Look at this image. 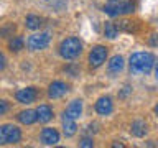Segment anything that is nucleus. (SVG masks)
Returning <instances> with one entry per match:
<instances>
[{"label":"nucleus","mask_w":158,"mask_h":148,"mask_svg":"<svg viewBox=\"0 0 158 148\" xmlns=\"http://www.w3.org/2000/svg\"><path fill=\"white\" fill-rule=\"evenodd\" d=\"M79 146H84V148H91L94 146V142H92V138H89V137H84L81 142H79Z\"/></svg>","instance_id":"nucleus-20"},{"label":"nucleus","mask_w":158,"mask_h":148,"mask_svg":"<svg viewBox=\"0 0 158 148\" xmlns=\"http://www.w3.org/2000/svg\"><path fill=\"white\" fill-rule=\"evenodd\" d=\"M43 25V18H40L38 15H28L25 18V27L28 30H40Z\"/></svg>","instance_id":"nucleus-17"},{"label":"nucleus","mask_w":158,"mask_h":148,"mask_svg":"<svg viewBox=\"0 0 158 148\" xmlns=\"http://www.w3.org/2000/svg\"><path fill=\"white\" fill-rule=\"evenodd\" d=\"M49 39H51V36H49L48 31L35 33L28 38L27 46H28L30 51H41V49H44L49 44Z\"/></svg>","instance_id":"nucleus-5"},{"label":"nucleus","mask_w":158,"mask_h":148,"mask_svg":"<svg viewBox=\"0 0 158 148\" xmlns=\"http://www.w3.org/2000/svg\"><path fill=\"white\" fill-rule=\"evenodd\" d=\"M76 132H77V125H76V120L71 117H66L64 115L63 117V133H64V137H68V138H71L76 135Z\"/></svg>","instance_id":"nucleus-13"},{"label":"nucleus","mask_w":158,"mask_h":148,"mask_svg":"<svg viewBox=\"0 0 158 148\" xmlns=\"http://www.w3.org/2000/svg\"><path fill=\"white\" fill-rule=\"evenodd\" d=\"M153 64H155V56L152 53L147 51H138L133 53L130 59H128V68H130V72L135 74V76H143V74H148L152 71Z\"/></svg>","instance_id":"nucleus-1"},{"label":"nucleus","mask_w":158,"mask_h":148,"mask_svg":"<svg viewBox=\"0 0 158 148\" xmlns=\"http://www.w3.org/2000/svg\"><path fill=\"white\" fill-rule=\"evenodd\" d=\"M123 64H125V61H123V58L118 56V54H115L114 58H110V61H109V64H107L109 76L110 77L118 76V72H122V69H123Z\"/></svg>","instance_id":"nucleus-11"},{"label":"nucleus","mask_w":158,"mask_h":148,"mask_svg":"<svg viewBox=\"0 0 158 148\" xmlns=\"http://www.w3.org/2000/svg\"><path fill=\"white\" fill-rule=\"evenodd\" d=\"M36 97H38V91L35 87H23L15 92V99L20 104H31L36 101Z\"/></svg>","instance_id":"nucleus-8"},{"label":"nucleus","mask_w":158,"mask_h":148,"mask_svg":"<svg viewBox=\"0 0 158 148\" xmlns=\"http://www.w3.org/2000/svg\"><path fill=\"white\" fill-rule=\"evenodd\" d=\"M36 113H38V120L41 122V123H48L53 118V109L49 107V105H46V104L40 105L36 109Z\"/></svg>","instance_id":"nucleus-15"},{"label":"nucleus","mask_w":158,"mask_h":148,"mask_svg":"<svg viewBox=\"0 0 158 148\" xmlns=\"http://www.w3.org/2000/svg\"><path fill=\"white\" fill-rule=\"evenodd\" d=\"M114 110V102H112V99L109 97V96H102V97H99L97 99V102H96V112L99 113V115H110Z\"/></svg>","instance_id":"nucleus-9"},{"label":"nucleus","mask_w":158,"mask_h":148,"mask_svg":"<svg viewBox=\"0 0 158 148\" xmlns=\"http://www.w3.org/2000/svg\"><path fill=\"white\" fill-rule=\"evenodd\" d=\"M155 113L158 115V102H156V105H155Z\"/></svg>","instance_id":"nucleus-26"},{"label":"nucleus","mask_w":158,"mask_h":148,"mask_svg":"<svg viewBox=\"0 0 158 148\" xmlns=\"http://www.w3.org/2000/svg\"><path fill=\"white\" fill-rule=\"evenodd\" d=\"M150 44L152 46H158V35H152L150 36Z\"/></svg>","instance_id":"nucleus-24"},{"label":"nucleus","mask_w":158,"mask_h":148,"mask_svg":"<svg viewBox=\"0 0 158 148\" xmlns=\"http://www.w3.org/2000/svg\"><path fill=\"white\" fill-rule=\"evenodd\" d=\"M106 59H107V48L97 44V46H94L91 49V53H89V66L92 69H97L106 63Z\"/></svg>","instance_id":"nucleus-6"},{"label":"nucleus","mask_w":158,"mask_h":148,"mask_svg":"<svg viewBox=\"0 0 158 148\" xmlns=\"http://www.w3.org/2000/svg\"><path fill=\"white\" fill-rule=\"evenodd\" d=\"M69 91V86L63 81H53L48 86V97L49 99H61Z\"/></svg>","instance_id":"nucleus-7"},{"label":"nucleus","mask_w":158,"mask_h":148,"mask_svg":"<svg viewBox=\"0 0 158 148\" xmlns=\"http://www.w3.org/2000/svg\"><path fill=\"white\" fill-rule=\"evenodd\" d=\"M135 10V5L130 0H117V2H110L104 7V12H106L109 17H120V15H128L133 13Z\"/></svg>","instance_id":"nucleus-3"},{"label":"nucleus","mask_w":158,"mask_h":148,"mask_svg":"<svg viewBox=\"0 0 158 148\" xmlns=\"http://www.w3.org/2000/svg\"><path fill=\"white\" fill-rule=\"evenodd\" d=\"M155 77H156V81H158V63H156V68H155Z\"/></svg>","instance_id":"nucleus-25"},{"label":"nucleus","mask_w":158,"mask_h":148,"mask_svg":"<svg viewBox=\"0 0 158 148\" xmlns=\"http://www.w3.org/2000/svg\"><path fill=\"white\" fill-rule=\"evenodd\" d=\"M17 118L20 122L23 123V125H31V123H35L38 120V113H36V110H22L17 115Z\"/></svg>","instance_id":"nucleus-14"},{"label":"nucleus","mask_w":158,"mask_h":148,"mask_svg":"<svg viewBox=\"0 0 158 148\" xmlns=\"http://www.w3.org/2000/svg\"><path fill=\"white\" fill-rule=\"evenodd\" d=\"M40 140H41L43 145H56L59 142V133L56 128L46 127L41 130V135H40Z\"/></svg>","instance_id":"nucleus-10"},{"label":"nucleus","mask_w":158,"mask_h":148,"mask_svg":"<svg viewBox=\"0 0 158 148\" xmlns=\"http://www.w3.org/2000/svg\"><path fill=\"white\" fill-rule=\"evenodd\" d=\"M5 66H7V59H5V54L0 51V71H3Z\"/></svg>","instance_id":"nucleus-22"},{"label":"nucleus","mask_w":158,"mask_h":148,"mask_svg":"<svg viewBox=\"0 0 158 148\" xmlns=\"http://www.w3.org/2000/svg\"><path fill=\"white\" fill-rule=\"evenodd\" d=\"M104 35H106L109 39L117 38L118 36V27L115 23H112V22H106L104 23Z\"/></svg>","instance_id":"nucleus-18"},{"label":"nucleus","mask_w":158,"mask_h":148,"mask_svg":"<svg viewBox=\"0 0 158 148\" xmlns=\"http://www.w3.org/2000/svg\"><path fill=\"white\" fill-rule=\"evenodd\" d=\"M130 133H132L133 137H137V138L145 137V133H147V123L143 122V120H135V122H132V125H130Z\"/></svg>","instance_id":"nucleus-16"},{"label":"nucleus","mask_w":158,"mask_h":148,"mask_svg":"<svg viewBox=\"0 0 158 148\" xmlns=\"http://www.w3.org/2000/svg\"><path fill=\"white\" fill-rule=\"evenodd\" d=\"M82 53V43L76 36H69L59 43V54L63 59H76Z\"/></svg>","instance_id":"nucleus-2"},{"label":"nucleus","mask_w":158,"mask_h":148,"mask_svg":"<svg viewBox=\"0 0 158 148\" xmlns=\"http://www.w3.org/2000/svg\"><path fill=\"white\" fill-rule=\"evenodd\" d=\"M8 102L7 101H0V117H2V115H5V113H7L8 112Z\"/></svg>","instance_id":"nucleus-21"},{"label":"nucleus","mask_w":158,"mask_h":148,"mask_svg":"<svg viewBox=\"0 0 158 148\" xmlns=\"http://www.w3.org/2000/svg\"><path fill=\"white\" fill-rule=\"evenodd\" d=\"M109 2H117V0H109Z\"/></svg>","instance_id":"nucleus-27"},{"label":"nucleus","mask_w":158,"mask_h":148,"mask_svg":"<svg viewBox=\"0 0 158 148\" xmlns=\"http://www.w3.org/2000/svg\"><path fill=\"white\" fill-rule=\"evenodd\" d=\"M22 140V130L17 125H0V145H15Z\"/></svg>","instance_id":"nucleus-4"},{"label":"nucleus","mask_w":158,"mask_h":148,"mask_svg":"<svg viewBox=\"0 0 158 148\" xmlns=\"http://www.w3.org/2000/svg\"><path fill=\"white\" fill-rule=\"evenodd\" d=\"M130 92H132V89L128 87V86H125V87H123V91H122L120 94H118V97H120V99H125V97H127Z\"/></svg>","instance_id":"nucleus-23"},{"label":"nucleus","mask_w":158,"mask_h":148,"mask_svg":"<svg viewBox=\"0 0 158 148\" xmlns=\"http://www.w3.org/2000/svg\"><path fill=\"white\" fill-rule=\"evenodd\" d=\"M23 46H25V41H23V38H20V36H13V38L8 41V49H10L12 53L22 51Z\"/></svg>","instance_id":"nucleus-19"},{"label":"nucleus","mask_w":158,"mask_h":148,"mask_svg":"<svg viewBox=\"0 0 158 148\" xmlns=\"http://www.w3.org/2000/svg\"><path fill=\"white\" fill-rule=\"evenodd\" d=\"M64 115L66 117H71V118H79L82 115V101L81 99H76V101H73L71 104L68 105L66 112H64Z\"/></svg>","instance_id":"nucleus-12"}]
</instances>
